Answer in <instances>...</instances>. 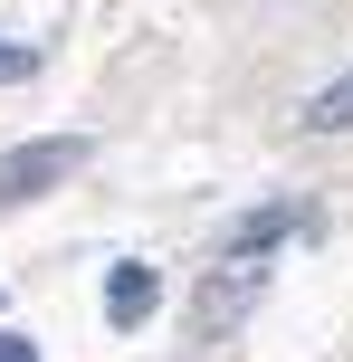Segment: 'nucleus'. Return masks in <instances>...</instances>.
Returning a JSON list of instances; mask_svg holds the SVG:
<instances>
[{
	"mask_svg": "<svg viewBox=\"0 0 353 362\" xmlns=\"http://www.w3.org/2000/svg\"><path fill=\"white\" fill-rule=\"evenodd\" d=\"M96 163V144L86 134H48V144H10L0 153V200H38V191H57V181H76Z\"/></svg>",
	"mask_w": 353,
	"mask_h": 362,
	"instance_id": "1",
	"label": "nucleus"
},
{
	"mask_svg": "<svg viewBox=\"0 0 353 362\" xmlns=\"http://www.w3.org/2000/svg\"><path fill=\"white\" fill-rule=\"evenodd\" d=\"M258 276H267V267H239V257H229V267L201 286V305H191V334H201V344H220V334L258 305Z\"/></svg>",
	"mask_w": 353,
	"mask_h": 362,
	"instance_id": "2",
	"label": "nucleus"
},
{
	"mask_svg": "<svg viewBox=\"0 0 353 362\" xmlns=\"http://www.w3.org/2000/svg\"><path fill=\"white\" fill-rule=\"evenodd\" d=\"M153 305H163V276H153L144 257H125V267L105 276V325H125V334H134V325H144Z\"/></svg>",
	"mask_w": 353,
	"mask_h": 362,
	"instance_id": "3",
	"label": "nucleus"
},
{
	"mask_svg": "<svg viewBox=\"0 0 353 362\" xmlns=\"http://www.w3.org/2000/svg\"><path fill=\"white\" fill-rule=\"evenodd\" d=\"M306 124H316V134H353V67L335 76V86L306 95Z\"/></svg>",
	"mask_w": 353,
	"mask_h": 362,
	"instance_id": "4",
	"label": "nucleus"
},
{
	"mask_svg": "<svg viewBox=\"0 0 353 362\" xmlns=\"http://www.w3.org/2000/svg\"><path fill=\"white\" fill-rule=\"evenodd\" d=\"M19 76H38V48L29 38H0V86H19Z\"/></svg>",
	"mask_w": 353,
	"mask_h": 362,
	"instance_id": "5",
	"label": "nucleus"
},
{
	"mask_svg": "<svg viewBox=\"0 0 353 362\" xmlns=\"http://www.w3.org/2000/svg\"><path fill=\"white\" fill-rule=\"evenodd\" d=\"M0 362H38V344L29 334H0Z\"/></svg>",
	"mask_w": 353,
	"mask_h": 362,
	"instance_id": "6",
	"label": "nucleus"
}]
</instances>
